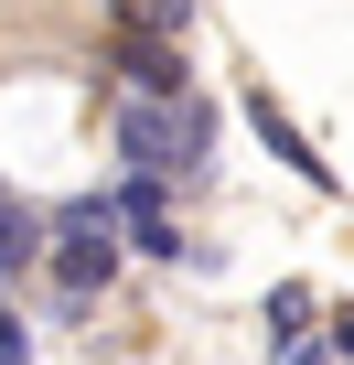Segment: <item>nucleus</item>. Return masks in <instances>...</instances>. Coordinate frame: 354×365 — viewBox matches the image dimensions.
Wrapping results in <instances>:
<instances>
[{
	"mask_svg": "<svg viewBox=\"0 0 354 365\" xmlns=\"http://www.w3.org/2000/svg\"><path fill=\"white\" fill-rule=\"evenodd\" d=\"M118 150H129V182H172V172H183L194 150H204V118L183 108V97H129L118 108Z\"/></svg>",
	"mask_w": 354,
	"mask_h": 365,
	"instance_id": "1",
	"label": "nucleus"
},
{
	"mask_svg": "<svg viewBox=\"0 0 354 365\" xmlns=\"http://www.w3.org/2000/svg\"><path fill=\"white\" fill-rule=\"evenodd\" d=\"M54 237H65V290H97L108 269H118V215L86 194V205H65L54 215Z\"/></svg>",
	"mask_w": 354,
	"mask_h": 365,
	"instance_id": "2",
	"label": "nucleus"
},
{
	"mask_svg": "<svg viewBox=\"0 0 354 365\" xmlns=\"http://www.w3.org/2000/svg\"><path fill=\"white\" fill-rule=\"evenodd\" d=\"M118 65H129V86H140V97H161V108L183 97V54L150 43V33H129V43H118Z\"/></svg>",
	"mask_w": 354,
	"mask_h": 365,
	"instance_id": "3",
	"label": "nucleus"
},
{
	"mask_svg": "<svg viewBox=\"0 0 354 365\" xmlns=\"http://www.w3.org/2000/svg\"><path fill=\"white\" fill-rule=\"evenodd\" d=\"M43 258V215H22V205H0V279H22Z\"/></svg>",
	"mask_w": 354,
	"mask_h": 365,
	"instance_id": "4",
	"label": "nucleus"
},
{
	"mask_svg": "<svg viewBox=\"0 0 354 365\" xmlns=\"http://www.w3.org/2000/svg\"><path fill=\"white\" fill-rule=\"evenodd\" d=\"M0 365H33V333H22L11 312H0Z\"/></svg>",
	"mask_w": 354,
	"mask_h": 365,
	"instance_id": "5",
	"label": "nucleus"
},
{
	"mask_svg": "<svg viewBox=\"0 0 354 365\" xmlns=\"http://www.w3.org/2000/svg\"><path fill=\"white\" fill-rule=\"evenodd\" d=\"M333 354H354V312H333Z\"/></svg>",
	"mask_w": 354,
	"mask_h": 365,
	"instance_id": "6",
	"label": "nucleus"
},
{
	"mask_svg": "<svg viewBox=\"0 0 354 365\" xmlns=\"http://www.w3.org/2000/svg\"><path fill=\"white\" fill-rule=\"evenodd\" d=\"M290 365H322V354H290Z\"/></svg>",
	"mask_w": 354,
	"mask_h": 365,
	"instance_id": "7",
	"label": "nucleus"
},
{
	"mask_svg": "<svg viewBox=\"0 0 354 365\" xmlns=\"http://www.w3.org/2000/svg\"><path fill=\"white\" fill-rule=\"evenodd\" d=\"M129 11H140V0H129Z\"/></svg>",
	"mask_w": 354,
	"mask_h": 365,
	"instance_id": "8",
	"label": "nucleus"
}]
</instances>
